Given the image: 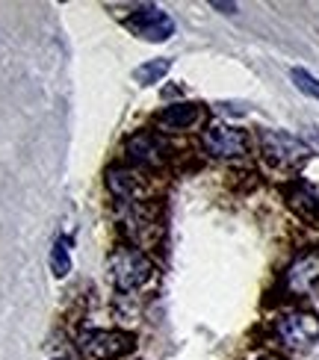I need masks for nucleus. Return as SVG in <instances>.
I'll list each match as a JSON object with an SVG mask.
<instances>
[{
	"label": "nucleus",
	"mask_w": 319,
	"mask_h": 360,
	"mask_svg": "<svg viewBox=\"0 0 319 360\" xmlns=\"http://www.w3.org/2000/svg\"><path fill=\"white\" fill-rule=\"evenodd\" d=\"M154 275V260L139 245H118L106 260V278L118 292H133L145 287Z\"/></svg>",
	"instance_id": "f257e3e1"
},
{
	"label": "nucleus",
	"mask_w": 319,
	"mask_h": 360,
	"mask_svg": "<svg viewBox=\"0 0 319 360\" xmlns=\"http://www.w3.org/2000/svg\"><path fill=\"white\" fill-rule=\"evenodd\" d=\"M77 346L95 360H121L136 352V337L121 328H89L80 334Z\"/></svg>",
	"instance_id": "f03ea898"
},
{
	"label": "nucleus",
	"mask_w": 319,
	"mask_h": 360,
	"mask_svg": "<svg viewBox=\"0 0 319 360\" xmlns=\"http://www.w3.org/2000/svg\"><path fill=\"white\" fill-rule=\"evenodd\" d=\"M261 151L275 169H296L311 157V148L284 130H261Z\"/></svg>",
	"instance_id": "7ed1b4c3"
},
{
	"label": "nucleus",
	"mask_w": 319,
	"mask_h": 360,
	"mask_svg": "<svg viewBox=\"0 0 319 360\" xmlns=\"http://www.w3.org/2000/svg\"><path fill=\"white\" fill-rule=\"evenodd\" d=\"M275 334L287 349H308L319 340V316L311 310H290L275 322Z\"/></svg>",
	"instance_id": "20e7f679"
},
{
	"label": "nucleus",
	"mask_w": 319,
	"mask_h": 360,
	"mask_svg": "<svg viewBox=\"0 0 319 360\" xmlns=\"http://www.w3.org/2000/svg\"><path fill=\"white\" fill-rule=\"evenodd\" d=\"M204 151L210 157H216V160H239V157H246L249 154V136H246V130H239L234 124H210L204 130Z\"/></svg>",
	"instance_id": "39448f33"
},
{
	"label": "nucleus",
	"mask_w": 319,
	"mask_h": 360,
	"mask_svg": "<svg viewBox=\"0 0 319 360\" xmlns=\"http://www.w3.org/2000/svg\"><path fill=\"white\" fill-rule=\"evenodd\" d=\"M125 24H127L130 33H136V36L145 39V41H154V44H160V41L175 36L172 15L163 12L160 6H139Z\"/></svg>",
	"instance_id": "423d86ee"
},
{
	"label": "nucleus",
	"mask_w": 319,
	"mask_h": 360,
	"mask_svg": "<svg viewBox=\"0 0 319 360\" xmlns=\"http://www.w3.org/2000/svg\"><path fill=\"white\" fill-rule=\"evenodd\" d=\"M125 154L139 169H160L169 160V145L157 130H139L125 142Z\"/></svg>",
	"instance_id": "0eeeda50"
},
{
	"label": "nucleus",
	"mask_w": 319,
	"mask_h": 360,
	"mask_svg": "<svg viewBox=\"0 0 319 360\" xmlns=\"http://www.w3.org/2000/svg\"><path fill=\"white\" fill-rule=\"evenodd\" d=\"M284 287L290 295H308L319 287V251H305L287 266Z\"/></svg>",
	"instance_id": "6e6552de"
},
{
	"label": "nucleus",
	"mask_w": 319,
	"mask_h": 360,
	"mask_svg": "<svg viewBox=\"0 0 319 360\" xmlns=\"http://www.w3.org/2000/svg\"><path fill=\"white\" fill-rule=\"evenodd\" d=\"M106 189H110L113 198H118L121 204H139L145 195V180H142L139 169L113 166L106 172Z\"/></svg>",
	"instance_id": "1a4fd4ad"
},
{
	"label": "nucleus",
	"mask_w": 319,
	"mask_h": 360,
	"mask_svg": "<svg viewBox=\"0 0 319 360\" xmlns=\"http://www.w3.org/2000/svg\"><path fill=\"white\" fill-rule=\"evenodd\" d=\"M199 122H201V103H192V101L169 103V107H163L157 112V127L163 133H184Z\"/></svg>",
	"instance_id": "9d476101"
},
{
	"label": "nucleus",
	"mask_w": 319,
	"mask_h": 360,
	"mask_svg": "<svg viewBox=\"0 0 319 360\" xmlns=\"http://www.w3.org/2000/svg\"><path fill=\"white\" fill-rule=\"evenodd\" d=\"M284 195H287V204H290L301 219L319 221V189H316V186L301 184V180H299V184L287 186Z\"/></svg>",
	"instance_id": "9b49d317"
},
{
	"label": "nucleus",
	"mask_w": 319,
	"mask_h": 360,
	"mask_svg": "<svg viewBox=\"0 0 319 360\" xmlns=\"http://www.w3.org/2000/svg\"><path fill=\"white\" fill-rule=\"evenodd\" d=\"M169 68H172V59L169 56L151 59V63H142L139 68L133 71V77H136V83H142V86H154V83H160L165 77V74H169Z\"/></svg>",
	"instance_id": "f8f14e48"
},
{
	"label": "nucleus",
	"mask_w": 319,
	"mask_h": 360,
	"mask_svg": "<svg viewBox=\"0 0 319 360\" xmlns=\"http://www.w3.org/2000/svg\"><path fill=\"white\" fill-rule=\"evenodd\" d=\"M68 245H71V239H59V243L54 245V251H51V269H54V275H56V278H65V275L71 272Z\"/></svg>",
	"instance_id": "ddd939ff"
},
{
	"label": "nucleus",
	"mask_w": 319,
	"mask_h": 360,
	"mask_svg": "<svg viewBox=\"0 0 319 360\" xmlns=\"http://www.w3.org/2000/svg\"><path fill=\"white\" fill-rule=\"evenodd\" d=\"M290 77H293V83H296L299 92H305L308 98L319 101V80L313 77L311 71H305V68H293V71H290Z\"/></svg>",
	"instance_id": "4468645a"
},
{
	"label": "nucleus",
	"mask_w": 319,
	"mask_h": 360,
	"mask_svg": "<svg viewBox=\"0 0 319 360\" xmlns=\"http://www.w3.org/2000/svg\"><path fill=\"white\" fill-rule=\"evenodd\" d=\"M210 6L219 9V12H225V15H234V12H237V4H222V0H213Z\"/></svg>",
	"instance_id": "2eb2a0df"
},
{
	"label": "nucleus",
	"mask_w": 319,
	"mask_h": 360,
	"mask_svg": "<svg viewBox=\"0 0 319 360\" xmlns=\"http://www.w3.org/2000/svg\"><path fill=\"white\" fill-rule=\"evenodd\" d=\"M254 360H281L278 354H261V357H254Z\"/></svg>",
	"instance_id": "dca6fc26"
}]
</instances>
